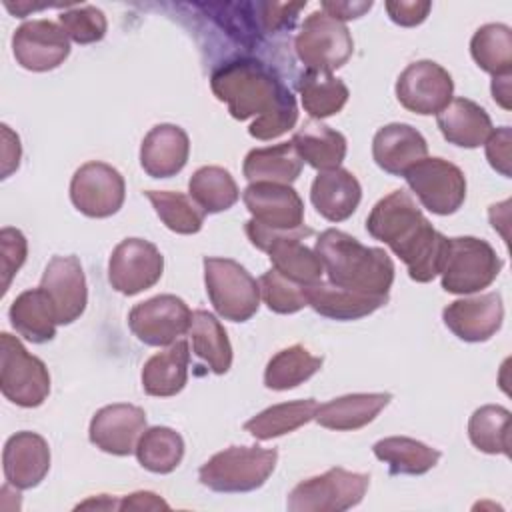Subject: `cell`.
I'll use <instances>...</instances> for the list:
<instances>
[{"label": "cell", "mask_w": 512, "mask_h": 512, "mask_svg": "<svg viewBox=\"0 0 512 512\" xmlns=\"http://www.w3.org/2000/svg\"><path fill=\"white\" fill-rule=\"evenodd\" d=\"M210 88L236 120L254 118L248 134L256 140H274L298 122L292 90L276 70L260 58L236 56L218 64L210 74Z\"/></svg>", "instance_id": "cell-1"}, {"label": "cell", "mask_w": 512, "mask_h": 512, "mask_svg": "<svg viewBox=\"0 0 512 512\" xmlns=\"http://www.w3.org/2000/svg\"><path fill=\"white\" fill-rule=\"evenodd\" d=\"M366 232L406 264L414 282H432L440 274L448 238L430 224L408 190L380 198L366 218Z\"/></svg>", "instance_id": "cell-2"}, {"label": "cell", "mask_w": 512, "mask_h": 512, "mask_svg": "<svg viewBox=\"0 0 512 512\" xmlns=\"http://www.w3.org/2000/svg\"><path fill=\"white\" fill-rule=\"evenodd\" d=\"M328 282L366 294H388L394 282V262L386 250L364 246L348 232L328 228L314 244Z\"/></svg>", "instance_id": "cell-3"}, {"label": "cell", "mask_w": 512, "mask_h": 512, "mask_svg": "<svg viewBox=\"0 0 512 512\" xmlns=\"http://www.w3.org/2000/svg\"><path fill=\"white\" fill-rule=\"evenodd\" d=\"M278 450L262 446H230L208 458L200 470L202 486L222 494H244L266 484L276 468Z\"/></svg>", "instance_id": "cell-4"}, {"label": "cell", "mask_w": 512, "mask_h": 512, "mask_svg": "<svg viewBox=\"0 0 512 512\" xmlns=\"http://www.w3.org/2000/svg\"><path fill=\"white\" fill-rule=\"evenodd\" d=\"M244 232L252 246L268 254L272 268L288 280L302 286L322 280L324 268L318 254L302 242L314 234L312 228L300 226L294 230H272L250 218L244 224Z\"/></svg>", "instance_id": "cell-5"}, {"label": "cell", "mask_w": 512, "mask_h": 512, "mask_svg": "<svg viewBox=\"0 0 512 512\" xmlns=\"http://www.w3.org/2000/svg\"><path fill=\"white\" fill-rule=\"evenodd\" d=\"M502 258L490 242L476 236L448 238L440 268L442 288L450 294H474L488 288L502 270Z\"/></svg>", "instance_id": "cell-6"}, {"label": "cell", "mask_w": 512, "mask_h": 512, "mask_svg": "<svg viewBox=\"0 0 512 512\" xmlns=\"http://www.w3.org/2000/svg\"><path fill=\"white\" fill-rule=\"evenodd\" d=\"M206 294L216 314L230 322L250 320L260 306L258 280L236 260L204 258Z\"/></svg>", "instance_id": "cell-7"}, {"label": "cell", "mask_w": 512, "mask_h": 512, "mask_svg": "<svg viewBox=\"0 0 512 512\" xmlns=\"http://www.w3.org/2000/svg\"><path fill=\"white\" fill-rule=\"evenodd\" d=\"M370 486V474L330 468L298 482L286 500L290 512H344L358 506Z\"/></svg>", "instance_id": "cell-8"}, {"label": "cell", "mask_w": 512, "mask_h": 512, "mask_svg": "<svg viewBox=\"0 0 512 512\" xmlns=\"http://www.w3.org/2000/svg\"><path fill=\"white\" fill-rule=\"evenodd\" d=\"M0 390L6 400L20 408H36L50 394L46 364L8 332L0 334Z\"/></svg>", "instance_id": "cell-9"}, {"label": "cell", "mask_w": 512, "mask_h": 512, "mask_svg": "<svg viewBox=\"0 0 512 512\" xmlns=\"http://www.w3.org/2000/svg\"><path fill=\"white\" fill-rule=\"evenodd\" d=\"M294 50L306 70L332 74L350 60L354 40L344 22L334 20L322 10H314L298 30Z\"/></svg>", "instance_id": "cell-10"}, {"label": "cell", "mask_w": 512, "mask_h": 512, "mask_svg": "<svg viewBox=\"0 0 512 512\" xmlns=\"http://www.w3.org/2000/svg\"><path fill=\"white\" fill-rule=\"evenodd\" d=\"M404 178L410 194L432 214H454L466 200V176L450 160L422 158L404 172Z\"/></svg>", "instance_id": "cell-11"}, {"label": "cell", "mask_w": 512, "mask_h": 512, "mask_svg": "<svg viewBox=\"0 0 512 512\" xmlns=\"http://www.w3.org/2000/svg\"><path fill=\"white\" fill-rule=\"evenodd\" d=\"M126 198L124 176L110 164L92 160L82 164L70 180V200L88 218L116 214Z\"/></svg>", "instance_id": "cell-12"}, {"label": "cell", "mask_w": 512, "mask_h": 512, "mask_svg": "<svg viewBox=\"0 0 512 512\" xmlns=\"http://www.w3.org/2000/svg\"><path fill=\"white\" fill-rule=\"evenodd\" d=\"M190 318L192 312L182 298L158 294L128 312V326L146 346H170L188 332Z\"/></svg>", "instance_id": "cell-13"}, {"label": "cell", "mask_w": 512, "mask_h": 512, "mask_svg": "<svg viewBox=\"0 0 512 512\" xmlns=\"http://www.w3.org/2000/svg\"><path fill=\"white\" fill-rule=\"evenodd\" d=\"M454 96L450 72L434 60H416L408 64L396 80L398 102L420 116L442 112Z\"/></svg>", "instance_id": "cell-14"}, {"label": "cell", "mask_w": 512, "mask_h": 512, "mask_svg": "<svg viewBox=\"0 0 512 512\" xmlns=\"http://www.w3.org/2000/svg\"><path fill=\"white\" fill-rule=\"evenodd\" d=\"M162 272V252L144 238L122 240L108 260V282L124 296H134L152 288L162 278Z\"/></svg>", "instance_id": "cell-15"}, {"label": "cell", "mask_w": 512, "mask_h": 512, "mask_svg": "<svg viewBox=\"0 0 512 512\" xmlns=\"http://www.w3.org/2000/svg\"><path fill=\"white\" fill-rule=\"evenodd\" d=\"M12 52L24 70L48 72L68 58L70 38L56 22L28 20L14 30Z\"/></svg>", "instance_id": "cell-16"}, {"label": "cell", "mask_w": 512, "mask_h": 512, "mask_svg": "<svg viewBox=\"0 0 512 512\" xmlns=\"http://www.w3.org/2000/svg\"><path fill=\"white\" fill-rule=\"evenodd\" d=\"M40 288L48 294L58 326L78 320L88 304V286L80 260L70 256H52L44 268Z\"/></svg>", "instance_id": "cell-17"}, {"label": "cell", "mask_w": 512, "mask_h": 512, "mask_svg": "<svg viewBox=\"0 0 512 512\" xmlns=\"http://www.w3.org/2000/svg\"><path fill=\"white\" fill-rule=\"evenodd\" d=\"M146 430V412L134 404H108L90 420V442L112 456H130Z\"/></svg>", "instance_id": "cell-18"}, {"label": "cell", "mask_w": 512, "mask_h": 512, "mask_svg": "<svg viewBox=\"0 0 512 512\" xmlns=\"http://www.w3.org/2000/svg\"><path fill=\"white\" fill-rule=\"evenodd\" d=\"M446 328L464 342H486L500 328L504 320V304L498 292H486L450 302L442 310Z\"/></svg>", "instance_id": "cell-19"}, {"label": "cell", "mask_w": 512, "mask_h": 512, "mask_svg": "<svg viewBox=\"0 0 512 512\" xmlns=\"http://www.w3.org/2000/svg\"><path fill=\"white\" fill-rule=\"evenodd\" d=\"M252 220L272 230H294L304 226V202L290 184L250 182L242 192Z\"/></svg>", "instance_id": "cell-20"}, {"label": "cell", "mask_w": 512, "mask_h": 512, "mask_svg": "<svg viewBox=\"0 0 512 512\" xmlns=\"http://www.w3.org/2000/svg\"><path fill=\"white\" fill-rule=\"evenodd\" d=\"M2 468L8 486L16 490L38 486L50 470V446L46 438L30 430L12 434L2 450Z\"/></svg>", "instance_id": "cell-21"}, {"label": "cell", "mask_w": 512, "mask_h": 512, "mask_svg": "<svg viewBox=\"0 0 512 512\" xmlns=\"http://www.w3.org/2000/svg\"><path fill=\"white\" fill-rule=\"evenodd\" d=\"M190 156V138L176 124H156L140 144V166L152 178H170L182 172Z\"/></svg>", "instance_id": "cell-22"}, {"label": "cell", "mask_w": 512, "mask_h": 512, "mask_svg": "<svg viewBox=\"0 0 512 512\" xmlns=\"http://www.w3.org/2000/svg\"><path fill=\"white\" fill-rule=\"evenodd\" d=\"M426 154V138L410 124H386L372 138L374 162L380 170L392 176H404V172L426 158Z\"/></svg>", "instance_id": "cell-23"}, {"label": "cell", "mask_w": 512, "mask_h": 512, "mask_svg": "<svg viewBox=\"0 0 512 512\" xmlns=\"http://www.w3.org/2000/svg\"><path fill=\"white\" fill-rule=\"evenodd\" d=\"M306 304L320 316L330 320H360L374 314L388 302V294H366L356 290H346L330 282H314L304 286Z\"/></svg>", "instance_id": "cell-24"}, {"label": "cell", "mask_w": 512, "mask_h": 512, "mask_svg": "<svg viewBox=\"0 0 512 512\" xmlns=\"http://www.w3.org/2000/svg\"><path fill=\"white\" fill-rule=\"evenodd\" d=\"M362 200L358 178L344 168L322 170L310 186V202L328 222L348 220Z\"/></svg>", "instance_id": "cell-25"}, {"label": "cell", "mask_w": 512, "mask_h": 512, "mask_svg": "<svg viewBox=\"0 0 512 512\" xmlns=\"http://www.w3.org/2000/svg\"><path fill=\"white\" fill-rule=\"evenodd\" d=\"M392 400L390 392H354L318 404L314 420L330 430L348 432L368 426Z\"/></svg>", "instance_id": "cell-26"}, {"label": "cell", "mask_w": 512, "mask_h": 512, "mask_svg": "<svg viewBox=\"0 0 512 512\" xmlns=\"http://www.w3.org/2000/svg\"><path fill=\"white\" fill-rule=\"evenodd\" d=\"M436 124L444 140L460 148L482 146L494 130L488 112L470 98H452L450 104L436 114Z\"/></svg>", "instance_id": "cell-27"}, {"label": "cell", "mask_w": 512, "mask_h": 512, "mask_svg": "<svg viewBox=\"0 0 512 512\" xmlns=\"http://www.w3.org/2000/svg\"><path fill=\"white\" fill-rule=\"evenodd\" d=\"M188 364L190 348L188 342L180 338L144 362L140 376L142 390L158 398L176 396L188 382Z\"/></svg>", "instance_id": "cell-28"}, {"label": "cell", "mask_w": 512, "mask_h": 512, "mask_svg": "<svg viewBox=\"0 0 512 512\" xmlns=\"http://www.w3.org/2000/svg\"><path fill=\"white\" fill-rule=\"evenodd\" d=\"M290 142L298 152L300 160L318 172L340 168L348 150L344 134L316 118L306 120L294 132Z\"/></svg>", "instance_id": "cell-29"}, {"label": "cell", "mask_w": 512, "mask_h": 512, "mask_svg": "<svg viewBox=\"0 0 512 512\" xmlns=\"http://www.w3.org/2000/svg\"><path fill=\"white\" fill-rule=\"evenodd\" d=\"M8 318L12 328L32 344H44L56 336V312L40 286L20 292L8 310Z\"/></svg>", "instance_id": "cell-30"}, {"label": "cell", "mask_w": 512, "mask_h": 512, "mask_svg": "<svg viewBox=\"0 0 512 512\" xmlns=\"http://www.w3.org/2000/svg\"><path fill=\"white\" fill-rule=\"evenodd\" d=\"M374 456L388 464L392 476H422L432 470L442 452L408 436H388L372 446Z\"/></svg>", "instance_id": "cell-31"}, {"label": "cell", "mask_w": 512, "mask_h": 512, "mask_svg": "<svg viewBox=\"0 0 512 512\" xmlns=\"http://www.w3.org/2000/svg\"><path fill=\"white\" fill-rule=\"evenodd\" d=\"M304 162L294 150L292 142H280L276 146L254 148L246 154L242 174L248 182H276L290 184L302 174Z\"/></svg>", "instance_id": "cell-32"}, {"label": "cell", "mask_w": 512, "mask_h": 512, "mask_svg": "<svg viewBox=\"0 0 512 512\" xmlns=\"http://www.w3.org/2000/svg\"><path fill=\"white\" fill-rule=\"evenodd\" d=\"M188 336L192 352L206 362L214 374H226L232 366V344L220 320L208 310H194L190 318Z\"/></svg>", "instance_id": "cell-33"}, {"label": "cell", "mask_w": 512, "mask_h": 512, "mask_svg": "<svg viewBox=\"0 0 512 512\" xmlns=\"http://www.w3.org/2000/svg\"><path fill=\"white\" fill-rule=\"evenodd\" d=\"M318 402L314 398L274 404L244 422V430L256 440H272L298 430L314 420Z\"/></svg>", "instance_id": "cell-34"}, {"label": "cell", "mask_w": 512, "mask_h": 512, "mask_svg": "<svg viewBox=\"0 0 512 512\" xmlns=\"http://www.w3.org/2000/svg\"><path fill=\"white\" fill-rule=\"evenodd\" d=\"M322 356L310 354L302 344H292L276 352L264 370V386L276 392L292 390L310 380L322 368Z\"/></svg>", "instance_id": "cell-35"}, {"label": "cell", "mask_w": 512, "mask_h": 512, "mask_svg": "<svg viewBox=\"0 0 512 512\" xmlns=\"http://www.w3.org/2000/svg\"><path fill=\"white\" fill-rule=\"evenodd\" d=\"M298 92L304 110L316 120L338 114L350 96L348 86L340 78L330 72L316 70H304L298 78Z\"/></svg>", "instance_id": "cell-36"}, {"label": "cell", "mask_w": 512, "mask_h": 512, "mask_svg": "<svg viewBox=\"0 0 512 512\" xmlns=\"http://www.w3.org/2000/svg\"><path fill=\"white\" fill-rule=\"evenodd\" d=\"M188 194L206 214H220L240 198L236 180L222 166L198 168L188 180Z\"/></svg>", "instance_id": "cell-37"}, {"label": "cell", "mask_w": 512, "mask_h": 512, "mask_svg": "<svg viewBox=\"0 0 512 512\" xmlns=\"http://www.w3.org/2000/svg\"><path fill=\"white\" fill-rule=\"evenodd\" d=\"M134 454L148 472L170 474L184 458V440L174 428L152 426L142 432Z\"/></svg>", "instance_id": "cell-38"}, {"label": "cell", "mask_w": 512, "mask_h": 512, "mask_svg": "<svg viewBox=\"0 0 512 512\" xmlns=\"http://www.w3.org/2000/svg\"><path fill=\"white\" fill-rule=\"evenodd\" d=\"M470 54L478 68L494 76L512 70V30L506 24H484L470 40Z\"/></svg>", "instance_id": "cell-39"}, {"label": "cell", "mask_w": 512, "mask_h": 512, "mask_svg": "<svg viewBox=\"0 0 512 512\" xmlns=\"http://www.w3.org/2000/svg\"><path fill=\"white\" fill-rule=\"evenodd\" d=\"M468 438L484 454L510 456V410L498 404L476 408L468 420Z\"/></svg>", "instance_id": "cell-40"}, {"label": "cell", "mask_w": 512, "mask_h": 512, "mask_svg": "<svg viewBox=\"0 0 512 512\" xmlns=\"http://www.w3.org/2000/svg\"><path fill=\"white\" fill-rule=\"evenodd\" d=\"M144 196L168 230L176 234H196L202 230L206 212L190 196L170 190H146Z\"/></svg>", "instance_id": "cell-41"}, {"label": "cell", "mask_w": 512, "mask_h": 512, "mask_svg": "<svg viewBox=\"0 0 512 512\" xmlns=\"http://www.w3.org/2000/svg\"><path fill=\"white\" fill-rule=\"evenodd\" d=\"M258 286H260V298L276 314H294V312H300L304 306H308L304 296V286L288 280L274 268H270L260 276Z\"/></svg>", "instance_id": "cell-42"}, {"label": "cell", "mask_w": 512, "mask_h": 512, "mask_svg": "<svg viewBox=\"0 0 512 512\" xmlns=\"http://www.w3.org/2000/svg\"><path fill=\"white\" fill-rule=\"evenodd\" d=\"M58 22L66 36L76 44L100 42L108 30L104 12L92 4L70 6L68 10L60 12Z\"/></svg>", "instance_id": "cell-43"}, {"label": "cell", "mask_w": 512, "mask_h": 512, "mask_svg": "<svg viewBox=\"0 0 512 512\" xmlns=\"http://www.w3.org/2000/svg\"><path fill=\"white\" fill-rule=\"evenodd\" d=\"M28 256L26 236L12 226L0 230V274H2V294L10 288L14 274L22 268Z\"/></svg>", "instance_id": "cell-44"}, {"label": "cell", "mask_w": 512, "mask_h": 512, "mask_svg": "<svg viewBox=\"0 0 512 512\" xmlns=\"http://www.w3.org/2000/svg\"><path fill=\"white\" fill-rule=\"evenodd\" d=\"M510 144H512L510 126H500L492 130V134L484 142L488 164L504 178H510Z\"/></svg>", "instance_id": "cell-45"}, {"label": "cell", "mask_w": 512, "mask_h": 512, "mask_svg": "<svg viewBox=\"0 0 512 512\" xmlns=\"http://www.w3.org/2000/svg\"><path fill=\"white\" fill-rule=\"evenodd\" d=\"M384 8L394 24L412 28L426 20L428 12L432 10V4L420 0H390L384 4Z\"/></svg>", "instance_id": "cell-46"}, {"label": "cell", "mask_w": 512, "mask_h": 512, "mask_svg": "<svg viewBox=\"0 0 512 512\" xmlns=\"http://www.w3.org/2000/svg\"><path fill=\"white\" fill-rule=\"evenodd\" d=\"M0 128H2V178H8L20 166L22 146H20L18 134H14L10 126L2 124Z\"/></svg>", "instance_id": "cell-47"}, {"label": "cell", "mask_w": 512, "mask_h": 512, "mask_svg": "<svg viewBox=\"0 0 512 512\" xmlns=\"http://www.w3.org/2000/svg\"><path fill=\"white\" fill-rule=\"evenodd\" d=\"M374 6V2H350V0H346V2H330V0H324L322 4H320V10L322 12H326L328 16H332L334 20H338V22H346V20H356V18H360V16H364L370 8Z\"/></svg>", "instance_id": "cell-48"}, {"label": "cell", "mask_w": 512, "mask_h": 512, "mask_svg": "<svg viewBox=\"0 0 512 512\" xmlns=\"http://www.w3.org/2000/svg\"><path fill=\"white\" fill-rule=\"evenodd\" d=\"M168 510V502H164L158 494L148 490H138L118 500V510Z\"/></svg>", "instance_id": "cell-49"}, {"label": "cell", "mask_w": 512, "mask_h": 512, "mask_svg": "<svg viewBox=\"0 0 512 512\" xmlns=\"http://www.w3.org/2000/svg\"><path fill=\"white\" fill-rule=\"evenodd\" d=\"M492 98L504 108L510 110V74L492 78Z\"/></svg>", "instance_id": "cell-50"}, {"label": "cell", "mask_w": 512, "mask_h": 512, "mask_svg": "<svg viewBox=\"0 0 512 512\" xmlns=\"http://www.w3.org/2000/svg\"><path fill=\"white\" fill-rule=\"evenodd\" d=\"M76 508H102V510H110V508H116L118 510V502L114 498H110L108 494H100V496H94L86 502H80Z\"/></svg>", "instance_id": "cell-51"}]
</instances>
